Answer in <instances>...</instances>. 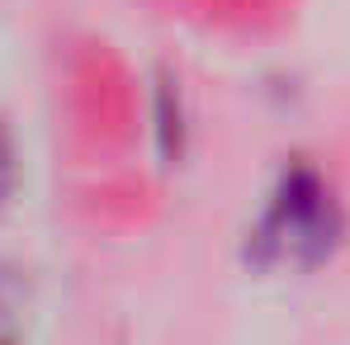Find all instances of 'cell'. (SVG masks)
<instances>
[{
  "label": "cell",
  "instance_id": "cell-2",
  "mask_svg": "<svg viewBox=\"0 0 350 345\" xmlns=\"http://www.w3.org/2000/svg\"><path fill=\"white\" fill-rule=\"evenodd\" d=\"M10 189H14V147H10V137L0 133V204L10 199Z\"/></svg>",
  "mask_w": 350,
  "mask_h": 345
},
{
  "label": "cell",
  "instance_id": "cell-1",
  "mask_svg": "<svg viewBox=\"0 0 350 345\" xmlns=\"http://www.w3.org/2000/svg\"><path fill=\"white\" fill-rule=\"evenodd\" d=\"M332 236H336V213H332V199H327L322 180L308 166L289 171L280 180V189H275V204L265 213L260 241L275 256L312 265V260H322L332 251Z\"/></svg>",
  "mask_w": 350,
  "mask_h": 345
}]
</instances>
